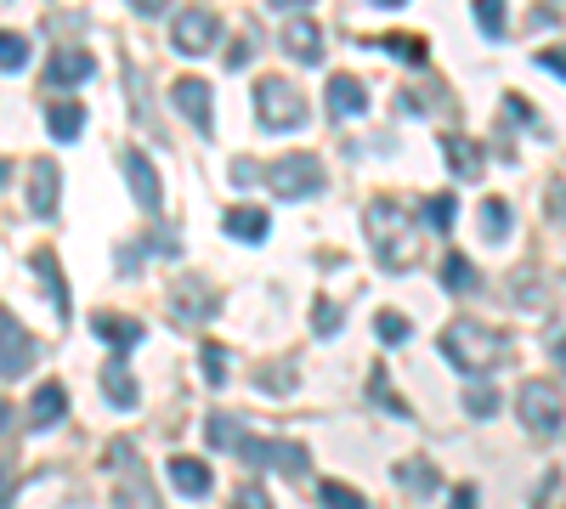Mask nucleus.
Wrapping results in <instances>:
<instances>
[{"instance_id":"nucleus-26","label":"nucleus","mask_w":566,"mask_h":509,"mask_svg":"<svg viewBox=\"0 0 566 509\" xmlns=\"http://www.w3.org/2000/svg\"><path fill=\"white\" fill-rule=\"evenodd\" d=\"M419 216H425L430 232H448V227L459 221V198H453V193H430V198L419 204Z\"/></svg>"},{"instance_id":"nucleus-2","label":"nucleus","mask_w":566,"mask_h":509,"mask_svg":"<svg viewBox=\"0 0 566 509\" xmlns=\"http://www.w3.org/2000/svg\"><path fill=\"white\" fill-rule=\"evenodd\" d=\"M442 357L459 368V373H487V368H498L505 362V351H510V334H498V328H487V323H476V317H459V323H448L442 328Z\"/></svg>"},{"instance_id":"nucleus-34","label":"nucleus","mask_w":566,"mask_h":509,"mask_svg":"<svg viewBox=\"0 0 566 509\" xmlns=\"http://www.w3.org/2000/svg\"><path fill=\"white\" fill-rule=\"evenodd\" d=\"M374 334L385 339V346H403V339H408L414 328H408V317H396V312H380V317H374Z\"/></svg>"},{"instance_id":"nucleus-27","label":"nucleus","mask_w":566,"mask_h":509,"mask_svg":"<svg viewBox=\"0 0 566 509\" xmlns=\"http://www.w3.org/2000/svg\"><path fill=\"white\" fill-rule=\"evenodd\" d=\"M442 284H448L453 294H471V289L482 284V271L464 261V255H448V261H442Z\"/></svg>"},{"instance_id":"nucleus-46","label":"nucleus","mask_w":566,"mask_h":509,"mask_svg":"<svg viewBox=\"0 0 566 509\" xmlns=\"http://www.w3.org/2000/svg\"><path fill=\"white\" fill-rule=\"evenodd\" d=\"M278 12H301V7H312V0H273Z\"/></svg>"},{"instance_id":"nucleus-21","label":"nucleus","mask_w":566,"mask_h":509,"mask_svg":"<svg viewBox=\"0 0 566 509\" xmlns=\"http://www.w3.org/2000/svg\"><path fill=\"white\" fill-rule=\"evenodd\" d=\"M442 159L453 164L459 182H476L482 176V148L471 142V136H442Z\"/></svg>"},{"instance_id":"nucleus-4","label":"nucleus","mask_w":566,"mask_h":509,"mask_svg":"<svg viewBox=\"0 0 566 509\" xmlns=\"http://www.w3.org/2000/svg\"><path fill=\"white\" fill-rule=\"evenodd\" d=\"M266 187H273V198H284V204H301V198L323 193V164H317V153L273 159V164H266Z\"/></svg>"},{"instance_id":"nucleus-22","label":"nucleus","mask_w":566,"mask_h":509,"mask_svg":"<svg viewBox=\"0 0 566 509\" xmlns=\"http://www.w3.org/2000/svg\"><path fill=\"white\" fill-rule=\"evenodd\" d=\"M46 125H51V136H57V142H74V136L85 130V108H80L74 96H51Z\"/></svg>"},{"instance_id":"nucleus-43","label":"nucleus","mask_w":566,"mask_h":509,"mask_svg":"<svg viewBox=\"0 0 566 509\" xmlns=\"http://www.w3.org/2000/svg\"><path fill=\"white\" fill-rule=\"evenodd\" d=\"M482 498H476V487H459L453 498H448V509H476Z\"/></svg>"},{"instance_id":"nucleus-20","label":"nucleus","mask_w":566,"mask_h":509,"mask_svg":"<svg viewBox=\"0 0 566 509\" xmlns=\"http://www.w3.org/2000/svg\"><path fill=\"white\" fill-rule=\"evenodd\" d=\"M91 334H96V339H108L114 357H119V351H130V346H142V323L114 317V312H96V317H91Z\"/></svg>"},{"instance_id":"nucleus-33","label":"nucleus","mask_w":566,"mask_h":509,"mask_svg":"<svg viewBox=\"0 0 566 509\" xmlns=\"http://www.w3.org/2000/svg\"><path fill=\"white\" fill-rule=\"evenodd\" d=\"M464 414H471V419H493L498 414V391L493 385H471V391H464Z\"/></svg>"},{"instance_id":"nucleus-7","label":"nucleus","mask_w":566,"mask_h":509,"mask_svg":"<svg viewBox=\"0 0 566 509\" xmlns=\"http://www.w3.org/2000/svg\"><path fill=\"white\" fill-rule=\"evenodd\" d=\"M171 102H176V114H182L198 136H210V130H216V91H210V80L182 74V80L171 85Z\"/></svg>"},{"instance_id":"nucleus-32","label":"nucleus","mask_w":566,"mask_h":509,"mask_svg":"<svg viewBox=\"0 0 566 509\" xmlns=\"http://www.w3.org/2000/svg\"><path fill=\"white\" fill-rule=\"evenodd\" d=\"M23 62H28V41H23V34H12V28H0V68L18 74Z\"/></svg>"},{"instance_id":"nucleus-11","label":"nucleus","mask_w":566,"mask_h":509,"mask_svg":"<svg viewBox=\"0 0 566 509\" xmlns=\"http://www.w3.org/2000/svg\"><path fill=\"white\" fill-rule=\"evenodd\" d=\"M91 74H96V62H91V51H80V46H62V51L46 57V85H57V91H74V85H85Z\"/></svg>"},{"instance_id":"nucleus-23","label":"nucleus","mask_w":566,"mask_h":509,"mask_svg":"<svg viewBox=\"0 0 566 509\" xmlns=\"http://www.w3.org/2000/svg\"><path fill=\"white\" fill-rule=\"evenodd\" d=\"M205 436H210V448H227V453H244V441H250L244 419H232V414H216L205 425Z\"/></svg>"},{"instance_id":"nucleus-24","label":"nucleus","mask_w":566,"mask_h":509,"mask_svg":"<svg viewBox=\"0 0 566 509\" xmlns=\"http://www.w3.org/2000/svg\"><path fill=\"white\" fill-rule=\"evenodd\" d=\"M35 271H41V284L51 289L57 317H69V284H62V271H57V255H51V250H41V255H35Z\"/></svg>"},{"instance_id":"nucleus-31","label":"nucleus","mask_w":566,"mask_h":509,"mask_svg":"<svg viewBox=\"0 0 566 509\" xmlns=\"http://www.w3.org/2000/svg\"><path fill=\"white\" fill-rule=\"evenodd\" d=\"M396 482L414 487V493H437V487H442V482H437V470H430L425 459H403V464H396Z\"/></svg>"},{"instance_id":"nucleus-48","label":"nucleus","mask_w":566,"mask_h":509,"mask_svg":"<svg viewBox=\"0 0 566 509\" xmlns=\"http://www.w3.org/2000/svg\"><path fill=\"white\" fill-rule=\"evenodd\" d=\"M555 362H561V368H566V339H561V346H555Z\"/></svg>"},{"instance_id":"nucleus-9","label":"nucleus","mask_w":566,"mask_h":509,"mask_svg":"<svg viewBox=\"0 0 566 509\" xmlns=\"http://www.w3.org/2000/svg\"><path fill=\"white\" fill-rule=\"evenodd\" d=\"M216 34H221V23H216L210 7H187V12L171 23V46L187 51V57H205V51L216 46Z\"/></svg>"},{"instance_id":"nucleus-37","label":"nucleus","mask_w":566,"mask_h":509,"mask_svg":"<svg viewBox=\"0 0 566 509\" xmlns=\"http://www.w3.org/2000/svg\"><path fill=\"white\" fill-rule=\"evenodd\" d=\"M255 385H261V391H289V385H294V368H261Z\"/></svg>"},{"instance_id":"nucleus-12","label":"nucleus","mask_w":566,"mask_h":509,"mask_svg":"<svg viewBox=\"0 0 566 509\" xmlns=\"http://www.w3.org/2000/svg\"><path fill=\"white\" fill-rule=\"evenodd\" d=\"M125 182H130V193H137L142 210H148V216H159L164 187H159V170H153V159H148V153H137V148L125 153Z\"/></svg>"},{"instance_id":"nucleus-38","label":"nucleus","mask_w":566,"mask_h":509,"mask_svg":"<svg viewBox=\"0 0 566 509\" xmlns=\"http://www.w3.org/2000/svg\"><path fill=\"white\" fill-rule=\"evenodd\" d=\"M255 182H266V170H261L255 159H239V164H232V187H255Z\"/></svg>"},{"instance_id":"nucleus-15","label":"nucleus","mask_w":566,"mask_h":509,"mask_svg":"<svg viewBox=\"0 0 566 509\" xmlns=\"http://www.w3.org/2000/svg\"><path fill=\"white\" fill-rule=\"evenodd\" d=\"M328 114H335V119L369 114V85H362L357 74H335V80H328Z\"/></svg>"},{"instance_id":"nucleus-40","label":"nucleus","mask_w":566,"mask_h":509,"mask_svg":"<svg viewBox=\"0 0 566 509\" xmlns=\"http://www.w3.org/2000/svg\"><path fill=\"white\" fill-rule=\"evenodd\" d=\"M369 385H374V396L385 402V414H408V402H396V396L385 391V368H374V373H369Z\"/></svg>"},{"instance_id":"nucleus-25","label":"nucleus","mask_w":566,"mask_h":509,"mask_svg":"<svg viewBox=\"0 0 566 509\" xmlns=\"http://www.w3.org/2000/svg\"><path fill=\"white\" fill-rule=\"evenodd\" d=\"M482 238H487V244H505V238H510V204L505 198H482Z\"/></svg>"},{"instance_id":"nucleus-6","label":"nucleus","mask_w":566,"mask_h":509,"mask_svg":"<svg viewBox=\"0 0 566 509\" xmlns=\"http://www.w3.org/2000/svg\"><path fill=\"white\" fill-rule=\"evenodd\" d=\"M114 470H119V487H114V509H159V493L148 487V470L142 459L130 453V441H114Z\"/></svg>"},{"instance_id":"nucleus-17","label":"nucleus","mask_w":566,"mask_h":509,"mask_svg":"<svg viewBox=\"0 0 566 509\" xmlns=\"http://www.w3.org/2000/svg\"><path fill=\"white\" fill-rule=\"evenodd\" d=\"M103 396H108V407H119V414H130V407L142 402V391H137V380H130L125 357H108V362H103Z\"/></svg>"},{"instance_id":"nucleus-10","label":"nucleus","mask_w":566,"mask_h":509,"mask_svg":"<svg viewBox=\"0 0 566 509\" xmlns=\"http://www.w3.org/2000/svg\"><path fill=\"white\" fill-rule=\"evenodd\" d=\"M171 317L176 323H210L216 317V289L205 278H182L171 289Z\"/></svg>"},{"instance_id":"nucleus-19","label":"nucleus","mask_w":566,"mask_h":509,"mask_svg":"<svg viewBox=\"0 0 566 509\" xmlns=\"http://www.w3.org/2000/svg\"><path fill=\"white\" fill-rule=\"evenodd\" d=\"M221 232H227V238H239V244H261V238L273 232V216L255 210V204H239V210H227V216H221Z\"/></svg>"},{"instance_id":"nucleus-16","label":"nucleus","mask_w":566,"mask_h":509,"mask_svg":"<svg viewBox=\"0 0 566 509\" xmlns=\"http://www.w3.org/2000/svg\"><path fill=\"white\" fill-rule=\"evenodd\" d=\"M284 51L294 62H323V28L312 18H289L284 23Z\"/></svg>"},{"instance_id":"nucleus-45","label":"nucleus","mask_w":566,"mask_h":509,"mask_svg":"<svg viewBox=\"0 0 566 509\" xmlns=\"http://www.w3.org/2000/svg\"><path fill=\"white\" fill-rule=\"evenodd\" d=\"M7 430H12V402L0 396V436H7Z\"/></svg>"},{"instance_id":"nucleus-5","label":"nucleus","mask_w":566,"mask_h":509,"mask_svg":"<svg viewBox=\"0 0 566 509\" xmlns=\"http://www.w3.org/2000/svg\"><path fill=\"white\" fill-rule=\"evenodd\" d=\"M516 419H521L532 436H561L566 402H561V391H555L550 380H527V385L516 391Z\"/></svg>"},{"instance_id":"nucleus-35","label":"nucleus","mask_w":566,"mask_h":509,"mask_svg":"<svg viewBox=\"0 0 566 509\" xmlns=\"http://www.w3.org/2000/svg\"><path fill=\"white\" fill-rule=\"evenodd\" d=\"M198 368H205L210 385H227V346H205L198 351Z\"/></svg>"},{"instance_id":"nucleus-1","label":"nucleus","mask_w":566,"mask_h":509,"mask_svg":"<svg viewBox=\"0 0 566 509\" xmlns=\"http://www.w3.org/2000/svg\"><path fill=\"white\" fill-rule=\"evenodd\" d=\"M362 232H369V250H374V261H380L385 271H408V261H414V250H419L408 204L374 198L369 210H362Z\"/></svg>"},{"instance_id":"nucleus-28","label":"nucleus","mask_w":566,"mask_h":509,"mask_svg":"<svg viewBox=\"0 0 566 509\" xmlns=\"http://www.w3.org/2000/svg\"><path fill=\"white\" fill-rule=\"evenodd\" d=\"M369 46H380V51H391V57H403V62H425V41H419V34H374Z\"/></svg>"},{"instance_id":"nucleus-47","label":"nucleus","mask_w":566,"mask_h":509,"mask_svg":"<svg viewBox=\"0 0 566 509\" xmlns=\"http://www.w3.org/2000/svg\"><path fill=\"white\" fill-rule=\"evenodd\" d=\"M369 7H408V0H369Z\"/></svg>"},{"instance_id":"nucleus-36","label":"nucleus","mask_w":566,"mask_h":509,"mask_svg":"<svg viewBox=\"0 0 566 509\" xmlns=\"http://www.w3.org/2000/svg\"><path fill=\"white\" fill-rule=\"evenodd\" d=\"M312 334H323V339H328V334H340V305L317 300V305H312Z\"/></svg>"},{"instance_id":"nucleus-49","label":"nucleus","mask_w":566,"mask_h":509,"mask_svg":"<svg viewBox=\"0 0 566 509\" xmlns=\"http://www.w3.org/2000/svg\"><path fill=\"white\" fill-rule=\"evenodd\" d=\"M7 170H12V164H7V159H0V187H7Z\"/></svg>"},{"instance_id":"nucleus-18","label":"nucleus","mask_w":566,"mask_h":509,"mask_svg":"<svg viewBox=\"0 0 566 509\" xmlns=\"http://www.w3.org/2000/svg\"><path fill=\"white\" fill-rule=\"evenodd\" d=\"M62 414H69V391H62L57 380H46L35 396H28V425H35V430L62 425Z\"/></svg>"},{"instance_id":"nucleus-29","label":"nucleus","mask_w":566,"mask_h":509,"mask_svg":"<svg viewBox=\"0 0 566 509\" xmlns=\"http://www.w3.org/2000/svg\"><path fill=\"white\" fill-rule=\"evenodd\" d=\"M317 504L323 509H369V498L357 487H346V482H317Z\"/></svg>"},{"instance_id":"nucleus-13","label":"nucleus","mask_w":566,"mask_h":509,"mask_svg":"<svg viewBox=\"0 0 566 509\" xmlns=\"http://www.w3.org/2000/svg\"><path fill=\"white\" fill-rule=\"evenodd\" d=\"M57 204H62V170H57L51 159H41L35 170H28V210L51 221Z\"/></svg>"},{"instance_id":"nucleus-3","label":"nucleus","mask_w":566,"mask_h":509,"mask_svg":"<svg viewBox=\"0 0 566 509\" xmlns=\"http://www.w3.org/2000/svg\"><path fill=\"white\" fill-rule=\"evenodd\" d=\"M255 114H261L266 130H301L307 125V96H301V85H294V80L266 74L255 85Z\"/></svg>"},{"instance_id":"nucleus-14","label":"nucleus","mask_w":566,"mask_h":509,"mask_svg":"<svg viewBox=\"0 0 566 509\" xmlns=\"http://www.w3.org/2000/svg\"><path fill=\"white\" fill-rule=\"evenodd\" d=\"M164 475H171V487H176L182 498H210V487H216L210 464H205V459H187V453H176L171 464H164Z\"/></svg>"},{"instance_id":"nucleus-8","label":"nucleus","mask_w":566,"mask_h":509,"mask_svg":"<svg viewBox=\"0 0 566 509\" xmlns=\"http://www.w3.org/2000/svg\"><path fill=\"white\" fill-rule=\"evenodd\" d=\"M28 368H35V334L12 312H0V380H23Z\"/></svg>"},{"instance_id":"nucleus-44","label":"nucleus","mask_w":566,"mask_h":509,"mask_svg":"<svg viewBox=\"0 0 566 509\" xmlns=\"http://www.w3.org/2000/svg\"><path fill=\"white\" fill-rule=\"evenodd\" d=\"M550 210L566 221V182H555V187H550Z\"/></svg>"},{"instance_id":"nucleus-39","label":"nucleus","mask_w":566,"mask_h":509,"mask_svg":"<svg viewBox=\"0 0 566 509\" xmlns=\"http://www.w3.org/2000/svg\"><path fill=\"white\" fill-rule=\"evenodd\" d=\"M227 509H273V498H266L261 487H239V493H232V504Z\"/></svg>"},{"instance_id":"nucleus-30","label":"nucleus","mask_w":566,"mask_h":509,"mask_svg":"<svg viewBox=\"0 0 566 509\" xmlns=\"http://www.w3.org/2000/svg\"><path fill=\"white\" fill-rule=\"evenodd\" d=\"M476 23L487 41H505V28H510V7L505 0H476Z\"/></svg>"},{"instance_id":"nucleus-42","label":"nucleus","mask_w":566,"mask_h":509,"mask_svg":"<svg viewBox=\"0 0 566 509\" xmlns=\"http://www.w3.org/2000/svg\"><path fill=\"white\" fill-rule=\"evenodd\" d=\"M130 12H142V18H159V12H171V0H130Z\"/></svg>"},{"instance_id":"nucleus-41","label":"nucleus","mask_w":566,"mask_h":509,"mask_svg":"<svg viewBox=\"0 0 566 509\" xmlns=\"http://www.w3.org/2000/svg\"><path fill=\"white\" fill-rule=\"evenodd\" d=\"M539 68H550V74H561V80H566V51H561V46L539 51Z\"/></svg>"}]
</instances>
